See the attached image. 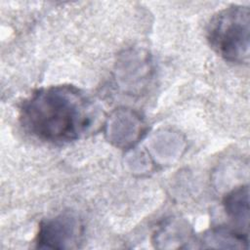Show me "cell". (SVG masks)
Listing matches in <instances>:
<instances>
[{
  "instance_id": "cell-2",
  "label": "cell",
  "mask_w": 250,
  "mask_h": 250,
  "mask_svg": "<svg viewBox=\"0 0 250 250\" xmlns=\"http://www.w3.org/2000/svg\"><path fill=\"white\" fill-rule=\"evenodd\" d=\"M211 47L229 62H248L250 47V10L233 5L218 12L207 27Z\"/></svg>"
},
{
  "instance_id": "cell-4",
  "label": "cell",
  "mask_w": 250,
  "mask_h": 250,
  "mask_svg": "<svg viewBox=\"0 0 250 250\" xmlns=\"http://www.w3.org/2000/svg\"><path fill=\"white\" fill-rule=\"evenodd\" d=\"M248 187H240L230 191L224 200L225 210L228 216L239 225L241 229L248 230L249 221V200H248Z\"/></svg>"
},
{
  "instance_id": "cell-5",
  "label": "cell",
  "mask_w": 250,
  "mask_h": 250,
  "mask_svg": "<svg viewBox=\"0 0 250 250\" xmlns=\"http://www.w3.org/2000/svg\"><path fill=\"white\" fill-rule=\"evenodd\" d=\"M203 242L208 247L221 248L224 243V248H248V233L220 228L205 234Z\"/></svg>"
},
{
  "instance_id": "cell-3",
  "label": "cell",
  "mask_w": 250,
  "mask_h": 250,
  "mask_svg": "<svg viewBox=\"0 0 250 250\" xmlns=\"http://www.w3.org/2000/svg\"><path fill=\"white\" fill-rule=\"evenodd\" d=\"M78 221L69 214L64 213L40 224L36 237V244L41 249L71 248L78 237Z\"/></svg>"
},
{
  "instance_id": "cell-1",
  "label": "cell",
  "mask_w": 250,
  "mask_h": 250,
  "mask_svg": "<svg viewBox=\"0 0 250 250\" xmlns=\"http://www.w3.org/2000/svg\"><path fill=\"white\" fill-rule=\"evenodd\" d=\"M98 109L78 88L56 85L35 90L21 104L20 121L39 140L64 144L89 133Z\"/></svg>"
}]
</instances>
